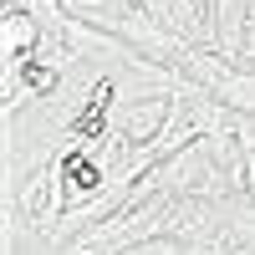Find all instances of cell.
<instances>
[{"instance_id":"obj_2","label":"cell","mask_w":255,"mask_h":255,"mask_svg":"<svg viewBox=\"0 0 255 255\" xmlns=\"http://www.w3.org/2000/svg\"><path fill=\"white\" fill-rule=\"evenodd\" d=\"M168 113H174V97H168V92L118 97V108H113V133H118L128 148H153L158 133L168 128Z\"/></svg>"},{"instance_id":"obj_3","label":"cell","mask_w":255,"mask_h":255,"mask_svg":"<svg viewBox=\"0 0 255 255\" xmlns=\"http://www.w3.org/2000/svg\"><path fill=\"white\" fill-rule=\"evenodd\" d=\"M138 5L153 15L158 26H168L179 41L215 51V31H209V0H138Z\"/></svg>"},{"instance_id":"obj_1","label":"cell","mask_w":255,"mask_h":255,"mask_svg":"<svg viewBox=\"0 0 255 255\" xmlns=\"http://www.w3.org/2000/svg\"><path fill=\"white\" fill-rule=\"evenodd\" d=\"M179 72L194 82V87H204L215 102H225L230 113H245L255 118V72L250 67H235V61H225L220 51H204V46H189Z\"/></svg>"},{"instance_id":"obj_4","label":"cell","mask_w":255,"mask_h":255,"mask_svg":"<svg viewBox=\"0 0 255 255\" xmlns=\"http://www.w3.org/2000/svg\"><path fill=\"white\" fill-rule=\"evenodd\" d=\"M240 61H255V20H250V31H245V51H240Z\"/></svg>"}]
</instances>
